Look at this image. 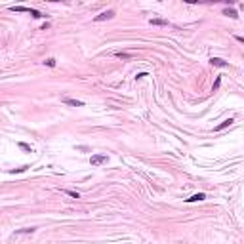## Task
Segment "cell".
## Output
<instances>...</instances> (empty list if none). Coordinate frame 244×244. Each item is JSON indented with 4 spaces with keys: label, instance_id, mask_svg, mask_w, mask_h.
<instances>
[{
    "label": "cell",
    "instance_id": "cell-9",
    "mask_svg": "<svg viewBox=\"0 0 244 244\" xmlns=\"http://www.w3.org/2000/svg\"><path fill=\"white\" fill-rule=\"evenodd\" d=\"M10 10H12V12H31V8H27V6H10Z\"/></svg>",
    "mask_w": 244,
    "mask_h": 244
},
{
    "label": "cell",
    "instance_id": "cell-12",
    "mask_svg": "<svg viewBox=\"0 0 244 244\" xmlns=\"http://www.w3.org/2000/svg\"><path fill=\"white\" fill-rule=\"evenodd\" d=\"M65 193L71 196V198H80V195L76 193V191H71V189H65Z\"/></svg>",
    "mask_w": 244,
    "mask_h": 244
},
{
    "label": "cell",
    "instance_id": "cell-5",
    "mask_svg": "<svg viewBox=\"0 0 244 244\" xmlns=\"http://www.w3.org/2000/svg\"><path fill=\"white\" fill-rule=\"evenodd\" d=\"M204 198H206V195H204V193H196V195L191 196V198H187V202L191 204V202H198V200H204Z\"/></svg>",
    "mask_w": 244,
    "mask_h": 244
},
{
    "label": "cell",
    "instance_id": "cell-3",
    "mask_svg": "<svg viewBox=\"0 0 244 244\" xmlns=\"http://www.w3.org/2000/svg\"><path fill=\"white\" fill-rule=\"evenodd\" d=\"M210 63L214 65V67H229V63H227V61H223V59H219V57H212Z\"/></svg>",
    "mask_w": 244,
    "mask_h": 244
},
{
    "label": "cell",
    "instance_id": "cell-8",
    "mask_svg": "<svg viewBox=\"0 0 244 244\" xmlns=\"http://www.w3.org/2000/svg\"><path fill=\"white\" fill-rule=\"evenodd\" d=\"M34 231H36V227H31V229H19V231H15V235H33Z\"/></svg>",
    "mask_w": 244,
    "mask_h": 244
},
{
    "label": "cell",
    "instance_id": "cell-14",
    "mask_svg": "<svg viewBox=\"0 0 244 244\" xmlns=\"http://www.w3.org/2000/svg\"><path fill=\"white\" fill-rule=\"evenodd\" d=\"M29 166H21V168H15V170H10V174H19V172H25Z\"/></svg>",
    "mask_w": 244,
    "mask_h": 244
},
{
    "label": "cell",
    "instance_id": "cell-1",
    "mask_svg": "<svg viewBox=\"0 0 244 244\" xmlns=\"http://www.w3.org/2000/svg\"><path fill=\"white\" fill-rule=\"evenodd\" d=\"M115 17V10H107V12H101L99 15H96V17H93V21H107V19H113Z\"/></svg>",
    "mask_w": 244,
    "mask_h": 244
},
{
    "label": "cell",
    "instance_id": "cell-11",
    "mask_svg": "<svg viewBox=\"0 0 244 244\" xmlns=\"http://www.w3.org/2000/svg\"><path fill=\"white\" fill-rule=\"evenodd\" d=\"M115 55H116L118 59H130V57H132V55H130V54H126V51H116Z\"/></svg>",
    "mask_w": 244,
    "mask_h": 244
},
{
    "label": "cell",
    "instance_id": "cell-16",
    "mask_svg": "<svg viewBox=\"0 0 244 244\" xmlns=\"http://www.w3.org/2000/svg\"><path fill=\"white\" fill-rule=\"evenodd\" d=\"M219 84H221V76H217V78H216V82H214V88H212V90H217V88H219Z\"/></svg>",
    "mask_w": 244,
    "mask_h": 244
},
{
    "label": "cell",
    "instance_id": "cell-10",
    "mask_svg": "<svg viewBox=\"0 0 244 244\" xmlns=\"http://www.w3.org/2000/svg\"><path fill=\"white\" fill-rule=\"evenodd\" d=\"M149 23H151V25H158V27H164V25H168V21H166V19H151Z\"/></svg>",
    "mask_w": 244,
    "mask_h": 244
},
{
    "label": "cell",
    "instance_id": "cell-2",
    "mask_svg": "<svg viewBox=\"0 0 244 244\" xmlns=\"http://www.w3.org/2000/svg\"><path fill=\"white\" fill-rule=\"evenodd\" d=\"M107 162V154H93V157L90 158V164L92 166H101V164H105Z\"/></svg>",
    "mask_w": 244,
    "mask_h": 244
},
{
    "label": "cell",
    "instance_id": "cell-6",
    "mask_svg": "<svg viewBox=\"0 0 244 244\" xmlns=\"http://www.w3.org/2000/svg\"><path fill=\"white\" fill-rule=\"evenodd\" d=\"M223 15H227V17H231V19H237L238 17V13L235 12V10H229V8L223 10Z\"/></svg>",
    "mask_w": 244,
    "mask_h": 244
},
{
    "label": "cell",
    "instance_id": "cell-13",
    "mask_svg": "<svg viewBox=\"0 0 244 244\" xmlns=\"http://www.w3.org/2000/svg\"><path fill=\"white\" fill-rule=\"evenodd\" d=\"M44 65H46V67H55V59H54V57H48V59L44 61Z\"/></svg>",
    "mask_w": 244,
    "mask_h": 244
},
{
    "label": "cell",
    "instance_id": "cell-7",
    "mask_svg": "<svg viewBox=\"0 0 244 244\" xmlns=\"http://www.w3.org/2000/svg\"><path fill=\"white\" fill-rule=\"evenodd\" d=\"M67 105H71V107H84V103L78 101V99H65Z\"/></svg>",
    "mask_w": 244,
    "mask_h": 244
},
{
    "label": "cell",
    "instance_id": "cell-15",
    "mask_svg": "<svg viewBox=\"0 0 244 244\" xmlns=\"http://www.w3.org/2000/svg\"><path fill=\"white\" fill-rule=\"evenodd\" d=\"M29 13L33 15V17H36V19H38V17H42V13H40L38 10H33V8H31V12H29Z\"/></svg>",
    "mask_w": 244,
    "mask_h": 244
},
{
    "label": "cell",
    "instance_id": "cell-17",
    "mask_svg": "<svg viewBox=\"0 0 244 244\" xmlns=\"http://www.w3.org/2000/svg\"><path fill=\"white\" fill-rule=\"evenodd\" d=\"M19 147H21V149H23V151H31V147H29V145H27V143H23V141H21V143H19Z\"/></svg>",
    "mask_w": 244,
    "mask_h": 244
},
{
    "label": "cell",
    "instance_id": "cell-4",
    "mask_svg": "<svg viewBox=\"0 0 244 244\" xmlns=\"http://www.w3.org/2000/svg\"><path fill=\"white\" fill-rule=\"evenodd\" d=\"M233 122H235V120H233V118H227V120H223V122L219 124V126H216V128H214V132H219V130H223V128H227V126H231Z\"/></svg>",
    "mask_w": 244,
    "mask_h": 244
}]
</instances>
